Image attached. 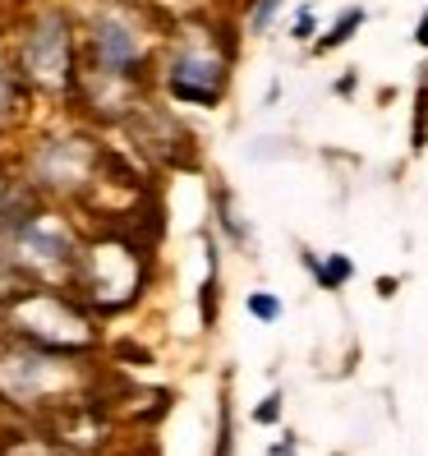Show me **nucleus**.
<instances>
[{"mask_svg": "<svg viewBox=\"0 0 428 456\" xmlns=\"http://www.w3.org/2000/svg\"><path fill=\"white\" fill-rule=\"evenodd\" d=\"M78 281H84L88 300L97 309H125L139 300L148 281L143 249L133 240H101L88 254H78Z\"/></svg>", "mask_w": 428, "mask_h": 456, "instance_id": "1", "label": "nucleus"}, {"mask_svg": "<svg viewBox=\"0 0 428 456\" xmlns=\"http://www.w3.org/2000/svg\"><path fill=\"white\" fill-rule=\"evenodd\" d=\"M230 78V51H217L212 33H190L166 61V93L190 106H217Z\"/></svg>", "mask_w": 428, "mask_h": 456, "instance_id": "2", "label": "nucleus"}, {"mask_svg": "<svg viewBox=\"0 0 428 456\" xmlns=\"http://www.w3.org/2000/svg\"><path fill=\"white\" fill-rule=\"evenodd\" d=\"M19 69L46 93H61L74 84V42H69L65 14L51 10L33 23L28 37H23V51H19Z\"/></svg>", "mask_w": 428, "mask_h": 456, "instance_id": "3", "label": "nucleus"}, {"mask_svg": "<svg viewBox=\"0 0 428 456\" xmlns=\"http://www.w3.org/2000/svg\"><path fill=\"white\" fill-rule=\"evenodd\" d=\"M5 263L28 267V273H61L65 263H74V235L46 217V212H23L19 222L5 226Z\"/></svg>", "mask_w": 428, "mask_h": 456, "instance_id": "4", "label": "nucleus"}, {"mask_svg": "<svg viewBox=\"0 0 428 456\" xmlns=\"http://www.w3.org/2000/svg\"><path fill=\"white\" fill-rule=\"evenodd\" d=\"M93 69L101 74H116V78H139L143 74V33L133 28V23L120 14V10H106L101 19H93Z\"/></svg>", "mask_w": 428, "mask_h": 456, "instance_id": "5", "label": "nucleus"}, {"mask_svg": "<svg viewBox=\"0 0 428 456\" xmlns=\"http://www.w3.org/2000/svg\"><path fill=\"white\" fill-rule=\"evenodd\" d=\"M88 171H93V148H84V139H56L37 152V184L74 190V184H88Z\"/></svg>", "mask_w": 428, "mask_h": 456, "instance_id": "6", "label": "nucleus"}, {"mask_svg": "<svg viewBox=\"0 0 428 456\" xmlns=\"http://www.w3.org/2000/svg\"><path fill=\"white\" fill-rule=\"evenodd\" d=\"M304 267L318 277V286H323V290H341L345 281L355 277V263L345 258V254H327V258H313V254H304Z\"/></svg>", "mask_w": 428, "mask_h": 456, "instance_id": "7", "label": "nucleus"}, {"mask_svg": "<svg viewBox=\"0 0 428 456\" xmlns=\"http://www.w3.org/2000/svg\"><path fill=\"white\" fill-rule=\"evenodd\" d=\"M359 23H364V10H359V5H351V10H345V14L332 23V33H327V37H318V56H327V51L345 46V42L355 37V28H359Z\"/></svg>", "mask_w": 428, "mask_h": 456, "instance_id": "8", "label": "nucleus"}, {"mask_svg": "<svg viewBox=\"0 0 428 456\" xmlns=\"http://www.w3.org/2000/svg\"><path fill=\"white\" fill-rule=\"evenodd\" d=\"M410 148L424 152L428 148V78H419V93H415V125H410Z\"/></svg>", "mask_w": 428, "mask_h": 456, "instance_id": "9", "label": "nucleus"}, {"mask_svg": "<svg viewBox=\"0 0 428 456\" xmlns=\"http://www.w3.org/2000/svg\"><path fill=\"white\" fill-rule=\"evenodd\" d=\"M249 314L258 318V323H281V300H277V295H267V290H254L249 295Z\"/></svg>", "mask_w": 428, "mask_h": 456, "instance_id": "10", "label": "nucleus"}, {"mask_svg": "<svg viewBox=\"0 0 428 456\" xmlns=\"http://www.w3.org/2000/svg\"><path fill=\"white\" fill-rule=\"evenodd\" d=\"M281 10V0H254V10H249V28L254 33H267V23H272V14Z\"/></svg>", "mask_w": 428, "mask_h": 456, "instance_id": "11", "label": "nucleus"}, {"mask_svg": "<svg viewBox=\"0 0 428 456\" xmlns=\"http://www.w3.org/2000/svg\"><path fill=\"white\" fill-rule=\"evenodd\" d=\"M277 419H281V392L262 396V406L254 411V424H277Z\"/></svg>", "mask_w": 428, "mask_h": 456, "instance_id": "12", "label": "nucleus"}, {"mask_svg": "<svg viewBox=\"0 0 428 456\" xmlns=\"http://www.w3.org/2000/svg\"><path fill=\"white\" fill-rule=\"evenodd\" d=\"M313 14H318V5H304V10H300L295 28H290V37H295V42H309V37H313Z\"/></svg>", "mask_w": 428, "mask_h": 456, "instance_id": "13", "label": "nucleus"}, {"mask_svg": "<svg viewBox=\"0 0 428 456\" xmlns=\"http://www.w3.org/2000/svg\"><path fill=\"white\" fill-rule=\"evenodd\" d=\"M10 97H14V84H10V74H5V65H0V120L10 116Z\"/></svg>", "mask_w": 428, "mask_h": 456, "instance_id": "14", "label": "nucleus"}, {"mask_svg": "<svg viewBox=\"0 0 428 456\" xmlns=\"http://www.w3.org/2000/svg\"><path fill=\"white\" fill-rule=\"evenodd\" d=\"M217 456H230V411H222V443H217Z\"/></svg>", "mask_w": 428, "mask_h": 456, "instance_id": "15", "label": "nucleus"}, {"mask_svg": "<svg viewBox=\"0 0 428 456\" xmlns=\"http://www.w3.org/2000/svg\"><path fill=\"white\" fill-rule=\"evenodd\" d=\"M415 42L428 51V10H424V14H419V23H415Z\"/></svg>", "mask_w": 428, "mask_h": 456, "instance_id": "16", "label": "nucleus"}, {"mask_svg": "<svg viewBox=\"0 0 428 456\" xmlns=\"http://www.w3.org/2000/svg\"><path fill=\"white\" fill-rule=\"evenodd\" d=\"M272 456H295V438H281V443L272 447Z\"/></svg>", "mask_w": 428, "mask_h": 456, "instance_id": "17", "label": "nucleus"}]
</instances>
